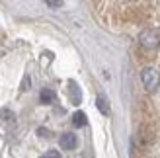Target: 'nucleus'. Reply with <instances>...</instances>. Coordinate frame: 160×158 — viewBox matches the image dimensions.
I'll use <instances>...</instances> for the list:
<instances>
[{"instance_id": "obj_1", "label": "nucleus", "mask_w": 160, "mask_h": 158, "mask_svg": "<svg viewBox=\"0 0 160 158\" xmlns=\"http://www.w3.org/2000/svg\"><path fill=\"white\" fill-rule=\"evenodd\" d=\"M139 43L142 49H148V51H154L158 49L160 45V29L158 27H147L139 33Z\"/></svg>"}, {"instance_id": "obj_2", "label": "nucleus", "mask_w": 160, "mask_h": 158, "mask_svg": "<svg viewBox=\"0 0 160 158\" xmlns=\"http://www.w3.org/2000/svg\"><path fill=\"white\" fill-rule=\"evenodd\" d=\"M141 80H142V84H145V88L148 92H154V90L160 88V72H158L156 68H150V67L142 68Z\"/></svg>"}, {"instance_id": "obj_3", "label": "nucleus", "mask_w": 160, "mask_h": 158, "mask_svg": "<svg viewBox=\"0 0 160 158\" xmlns=\"http://www.w3.org/2000/svg\"><path fill=\"white\" fill-rule=\"evenodd\" d=\"M76 146V135L72 133H65V135H61V148H65V151H72Z\"/></svg>"}, {"instance_id": "obj_4", "label": "nucleus", "mask_w": 160, "mask_h": 158, "mask_svg": "<svg viewBox=\"0 0 160 158\" xmlns=\"http://www.w3.org/2000/svg\"><path fill=\"white\" fill-rule=\"evenodd\" d=\"M39 100H41V104H53L55 101V92L51 88H43L41 94H39Z\"/></svg>"}, {"instance_id": "obj_5", "label": "nucleus", "mask_w": 160, "mask_h": 158, "mask_svg": "<svg viewBox=\"0 0 160 158\" xmlns=\"http://www.w3.org/2000/svg\"><path fill=\"white\" fill-rule=\"evenodd\" d=\"M96 106H98V109H100L102 115H109V104H108V100L103 98V96L96 98Z\"/></svg>"}, {"instance_id": "obj_6", "label": "nucleus", "mask_w": 160, "mask_h": 158, "mask_svg": "<svg viewBox=\"0 0 160 158\" xmlns=\"http://www.w3.org/2000/svg\"><path fill=\"white\" fill-rule=\"evenodd\" d=\"M72 125L74 127H84L86 125V113L84 111H76L72 115Z\"/></svg>"}, {"instance_id": "obj_7", "label": "nucleus", "mask_w": 160, "mask_h": 158, "mask_svg": "<svg viewBox=\"0 0 160 158\" xmlns=\"http://www.w3.org/2000/svg\"><path fill=\"white\" fill-rule=\"evenodd\" d=\"M0 117H2V123H8V125H14V119L16 115L10 109H0Z\"/></svg>"}, {"instance_id": "obj_8", "label": "nucleus", "mask_w": 160, "mask_h": 158, "mask_svg": "<svg viewBox=\"0 0 160 158\" xmlns=\"http://www.w3.org/2000/svg\"><path fill=\"white\" fill-rule=\"evenodd\" d=\"M68 86H70V98H72V104L78 106L80 104V90H78V86H76V82H70Z\"/></svg>"}, {"instance_id": "obj_9", "label": "nucleus", "mask_w": 160, "mask_h": 158, "mask_svg": "<svg viewBox=\"0 0 160 158\" xmlns=\"http://www.w3.org/2000/svg\"><path fill=\"white\" fill-rule=\"evenodd\" d=\"M39 158H61V152L59 151H49V152H45L43 156H39Z\"/></svg>"}, {"instance_id": "obj_10", "label": "nucleus", "mask_w": 160, "mask_h": 158, "mask_svg": "<svg viewBox=\"0 0 160 158\" xmlns=\"http://www.w3.org/2000/svg\"><path fill=\"white\" fill-rule=\"evenodd\" d=\"M29 84H31L29 76H23V80H22V90H29Z\"/></svg>"}, {"instance_id": "obj_11", "label": "nucleus", "mask_w": 160, "mask_h": 158, "mask_svg": "<svg viewBox=\"0 0 160 158\" xmlns=\"http://www.w3.org/2000/svg\"><path fill=\"white\" fill-rule=\"evenodd\" d=\"M47 6H49V8H61L62 2H59V0H57V2H55V0H47Z\"/></svg>"}, {"instance_id": "obj_12", "label": "nucleus", "mask_w": 160, "mask_h": 158, "mask_svg": "<svg viewBox=\"0 0 160 158\" xmlns=\"http://www.w3.org/2000/svg\"><path fill=\"white\" fill-rule=\"evenodd\" d=\"M37 135H41V137H49V131H47V129H37Z\"/></svg>"}]
</instances>
